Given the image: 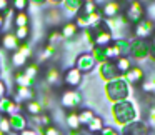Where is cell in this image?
Returning <instances> with one entry per match:
<instances>
[{"label": "cell", "instance_id": "6da1fadb", "mask_svg": "<svg viewBox=\"0 0 155 135\" xmlns=\"http://www.w3.org/2000/svg\"><path fill=\"white\" fill-rule=\"evenodd\" d=\"M110 117L114 120V123L118 128H122L140 120V112H138L137 104L132 98H127V100H122L110 105Z\"/></svg>", "mask_w": 155, "mask_h": 135}, {"label": "cell", "instance_id": "7a4b0ae2", "mask_svg": "<svg viewBox=\"0 0 155 135\" xmlns=\"http://www.w3.org/2000/svg\"><path fill=\"white\" fill-rule=\"evenodd\" d=\"M104 95L112 105V104H117V102L130 98L132 87L120 77V78H117V80H112V82L104 84Z\"/></svg>", "mask_w": 155, "mask_h": 135}, {"label": "cell", "instance_id": "3957f363", "mask_svg": "<svg viewBox=\"0 0 155 135\" xmlns=\"http://www.w3.org/2000/svg\"><path fill=\"white\" fill-rule=\"evenodd\" d=\"M152 55V40H143V38H130V58L137 64L150 60Z\"/></svg>", "mask_w": 155, "mask_h": 135}, {"label": "cell", "instance_id": "277c9868", "mask_svg": "<svg viewBox=\"0 0 155 135\" xmlns=\"http://www.w3.org/2000/svg\"><path fill=\"white\" fill-rule=\"evenodd\" d=\"M105 22H107L108 28H110L112 35H114V40H115V38L127 37L128 30L132 28L130 22L127 20V17H125L124 14L118 15V17H114V18H105Z\"/></svg>", "mask_w": 155, "mask_h": 135}, {"label": "cell", "instance_id": "5b68a950", "mask_svg": "<svg viewBox=\"0 0 155 135\" xmlns=\"http://www.w3.org/2000/svg\"><path fill=\"white\" fill-rule=\"evenodd\" d=\"M84 104V95L77 90V88H67V90L62 92L60 95V105L67 110H75L82 107Z\"/></svg>", "mask_w": 155, "mask_h": 135}, {"label": "cell", "instance_id": "8992f818", "mask_svg": "<svg viewBox=\"0 0 155 135\" xmlns=\"http://www.w3.org/2000/svg\"><path fill=\"white\" fill-rule=\"evenodd\" d=\"M132 37L143 38V40H152L155 37V20L145 17L137 25L132 27Z\"/></svg>", "mask_w": 155, "mask_h": 135}, {"label": "cell", "instance_id": "52a82bcc", "mask_svg": "<svg viewBox=\"0 0 155 135\" xmlns=\"http://www.w3.org/2000/svg\"><path fill=\"white\" fill-rule=\"evenodd\" d=\"M95 72H97L98 78H100L104 84L112 82V80H117V78L122 77V74L118 72V68H117V65H115L114 60H108V62H104V64H98L97 68H95Z\"/></svg>", "mask_w": 155, "mask_h": 135}, {"label": "cell", "instance_id": "ba28073f", "mask_svg": "<svg viewBox=\"0 0 155 135\" xmlns=\"http://www.w3.org/2000/svg\"><path fill=\"white\" fill-rule=\"evenodd\" d=\"M145 14H147V10H145L143 2H138V0L130 2V4L125 7V10H124V15L127 17V20L130 22L132 27H134V25H137L140 20H143Z\"/></svg>", "mask_w": 155, "mask_h": 135}, {"label": "cell", "instance_id": "9c48e42d", "mask_svg": "<svg viewBox=\"0 0 155 135\" xmlns=\"http://www.w3.org/2000/svg\"><path fill=\"white\" fill-rule=\"evenodd\" d=\"M125 82H127L130 87H140L145 80H147V75H145V68L142 65H134L127 74L122 75Z\"/></svg>", "mask_w": 155, "mask_h": 135}, {"label": "cell", "instance_id": "30bf717a", "mask_svg": "<svg viewBox=\"0 0 155 135\" xmlns=\"http://www.w3.org/2000/svg\"><path fill=\"white\" fill-rule=\"evenodd\" d=\"M75 67H77L84 75H88L90 72H94L95 68H97V62L92 57L90 50L82 52V54L77 55V58H75Z\"/></svg>", "mask_w": 155, "mask_h": 135}, {"label": "cell", "instance_id": "8fae6325", "mask_svg": "<svg viewBox=\"0 0 155 135\" xmlns=\"http://www.w3.org/2000/svg\"><path fill=\"white\" fill-rule=\"evenodd\" d=\"M150 125L147 123V120H137L134 123L127 125V127L118 128L120 135H150Z\"/></svg>", "mask_w": 155, "mask_h": 135}, {"label": "cell", "instance_id": "7c38bea8", "mask_svg": "<svg viewBox=\"0 0 155 135\" xmlns=\"http://www.w3.org/2000/svg\"><path fill=\"white\" fill-rule=\"evenodd\" d=\"M82 82H84V74H82L75 65H74V67H68L67 70L64 72V84L67 85L68 88L80 87Z\"/></svg>", "mask_w": 155, "mask_h": 135}, {"label": "cell", "instance_id": "4fadbf2b", "mask_svg": "<svg viewBox=\"0 0 155 135\" xmlns=\"http://www.w3.org/2000/svg\"><path fill=\"white\" fill-rule=\"evenodd\" d=\"M100 10H102L104 18L118 17V15H122V14H124V10H125L124 0H110V2H108V4H105Z\"/></svg>", "mask_w": 155, "mask_h": 135}, {"label": "cell", "instance_id": "5bb4252c", "mask_svg": "<svg viewBox=\"0 0 155 135\" xmlns=\"http://www.w3.org/2000/svg\"><path fill=\"white\" fill-rule=\"evenodd\" d=\"M20 108H24V105L17 104V102L12 100V98H8V97L0 98V112H2L5 117H12V115L17 114Z\"/></svg>", "mask_w": 155, "mask_h": 135}, {"label": "cell", "instance_id": "9a60e30c", "mask_svg": "<svg viewBox=\"0 0 155 135\" xmlns=\"http://www.w3.org/2000/svg\"><path fill=\"white\" fill-rule=\"evenodd\" d=\"M2 48H4L5 52H17V48L20 47V40L17 38V35L14 34V32H4V35H2Z\"/></svg>", "mask_w": 155, "mask_h": 135}, {"label": "cell", "instance_id": "2e32d148", "mask_svg": "<svg viewBox=\"0 0 155 135\" xmlns=\"http://www.w3.org/2000/svg\"><path fill=\"white\" fill-rule=\"evenodd\" d=\"M35 100V90L32 87H20V85H15V102L22 104V102H30Z\"/></svg>", "mask_w": 155, "mask_h": 135}, {"label": "cell", "instance_id": "e0dca14e", "mask_svg": "<svg viewBox=\"0 0 155 135\" xmlns=\"http://www.w3.org/2000/svg\"><path fill=\"white\" fill-rule=\"evenodd\" d=\"M45 82L52 87H57L58 84L64 82V75H62L60 68L55 67V65H50V67L45 70Z\"/></svg>", "mask_w": 155, "mask_h": 135}, {"label": "cell", "instance_id": "ac0fdd59", "mask_svg": "<svg viewBox=\"0 0 155 135\" xmlns=\"http://www.w3.org/2000/svg\"><path fill=\"white\" fill-rule=\"evenodd\" d=\"M8 120H10V127H12V132H24L25 128H28V120L27 117H25L22 112H17V114H14L12 117H8Z\"/></svg>", "mask_w": 155, "mask_h": 135}, {"label": "cell", "instance_id": "d6986e66", "mask_svg": "<svg viewBox=\"0 0 155 135\" xmlns=\"http://www.w3.org/2000/svg\"><path fill=\"white\" fill-rule=\"evenodd\" d=\"M44 18H45V24H47V25L55 27V25H58L62 22L64 14H62V10L58 7H50V8H47V10H45Z\"/></svg>", "mask_w": 155, "mask_h": 135}, {"label": "cell", "instance_id": "ffe728a7", "mask_svg": "<svg viewBox=\"0 0 155 135\" xmlns=\"http://www.w3.org/2000/svg\"><path fill=\"white\" fill-rule=\"evenodd\" d=\"M60 34L64 40H74V38H78V34H80V28L77 27L75 22H65L60 28Z\"/></svg>", "mask_w": 155, "mask_h": 135}, {"label": "cell", "instance_id": "44dd1931", "mask_svg": "<svg viewBox=\"0 0 155 135\" xmlns=\"http://www.w3.org/2000/svg\"><path fill=\"white\" fill-rule=\"evenodd\" d=\"M84 2H85V0H64L62 8H64L65 14L75 15V17H77V15L80 14L82 7H84Z\"/></svg>", "mask_w": 155, "mask_h": 135}, {"label": "cell", "instance_id": "7402d4cb", "mask_svg": "<svg viewBox=\"0 0 155 135\" xmlns=\"http://www.w3.org/2000/svg\"><path fill=\"white\" fill-rule=\"evenodd\" d=\"M112 44L115 45V48L118 50L120 57H130V37L124 38H115Z\"/></svg>", "mask_w": 155, "mask_h": 135}, {"label": "cell", "instance_id": "603a6c76", "mask_svg": "<svg viewBox=\"0 0 155 135\" xmlns=\"http://www.w3.org/2000/svg\"><path fill=\"white\" fill-rule=\"evenodd\" d=\"M65 123H67L68 130L82 132V125H80V120H78V112H75V110L68 112V114L65 115Z\"/></svg>", "mask_w": 155, "mask_h": 135}, {"label": "cell", "instance_id": "cb8c5ba5", "mask_svg": "<svg viewBox=\"0 0 155 135\" xmlns=\"http://www.w3.org/2000/svg\"><path fill=\"white\" fill-rule=\"evenodd\" d=\"M104 127H105V120L100 117V115H95V117L90 120V123L87 125V132L90 135H98Z\"/></svg>", "mask_w": 155, "mask_h": 135}, {"label": "cell", "instance_id": "d4e9b609", "mask_svg": "<svg viewBox=\"0 0 155 135\" xmlns=\"http://www.w3.org/2000/svg\"><path fill=\"white\" fill-rule=\"evenodd\" d=\"M24 108L32 115V117H38V115L45 114V108H44V105L40 104V100H30V102H27V104L24 105Z\"/></svg>", "mask_w": 155, "mask_h": 135}, {"label": "cell", "instance_id": "484cf974", "mask_svg": "<svg viewBox=\"0 0 155 135\" xmlns=\"http://www.w3.org/2000/svg\"><path fill=\"white\" fill-rule=\"evenodd\" d=\"M92 57L95 58V62L98 64H104V62H108V55H107V47H98V45H94L90 48Z\"/></svg>", "mask_w": 155, "mask_h": 135}, {"label": "cell", "instance_id": "4316f807", "mask_svg": "<svg viewBox=\"0 0 155 135\" xmlns=\"http://www.w3.org/2000/svg\"><path fill=\"white\" fill-rule=\"evenodd\" d=\"M14 82H15V85H20V87H32L34 88V85H35V80L27 77L22 70H17L14 74Z\"/></svg>", "mask_w": 155, "mask_h": 135}, {"label": "cell", "instance_id": "83f0119b", "mask_svg": "<svg viewBox=\"0 0 155 135\" xmlns=\"http://www.w3.org/2000/svg\"><path fill=\"white\" fill-rule=\"evenodd\" d=\"M10 62H12V67L17 68V70H20V68H24L25 65H27L28 58L25 57L24 54H20V52H14V54L10 55Z\"/></svg>", "mask_w": 155, "mask_h": 135}, {"label": "cell", "instance_id": "f1b7e54d", "mask_svg": "<svg viewBox=\"0 0 155 135\" xmlns=\"http://www.w3.org/2000/svg\"><path fill=\"white\" fill-rule=\"evenodd\" d=\"M115 65H117L118 72L124 75V74H127V72L130 70L135 64H134V60H132L130 57H120V58H117V60H115Z\"/></svg>", "mask_w": 155, "mask_h": 135}, {"label": "cell", "instance_id": "f546056e", "mask_svg": "<svg viewBox=\"0 0 155 135\" xmlns=\"http://www.w3.org/2000/svg\"><path fill=\"white\" fill-rule=\"evenodd\" d=\"M57 54V45H52V44H47L45 48L42 50V54L38 55V64H44V62L54 58V55Z\"/></svg>", "mask_w": 155, "mask_h": 135}, {"label": "cell", "instance_id": "4dcf8cb0", "mask_svg": "<svg viewBox=\"0 0 155 135\" xmlns=\"http://www.w3.org/2000/svg\"><path fill=\"white\" fill-rule=\"evenodd\" d=\"M28 24H30V15H28V12H15V17H14L15 28L27 27Z\"/></svg>", "mask_w": 155, "mask_h": 135}, {"label": "cell", "instance_id": "1f68e13d", "mask_svg": "<svg viewBox=\"0 0 155 135\" xmlns=\"http://www.w3.org/2000/svg\"><path fill=\"white\" fill-rule=\"evenodd\" d=\"M24 72L27 77H30L32 80H37V77H38V72H40V67H38V62H30V64H27L24 67Z\"/></svg>", "mask_w": 155, "mask_h": 135}, {"label": "cell", "instance_id": "d6a6232c", "mask_svg": "<svg viewBox=\"0 0 155 135\" xmlns=\"http://www.w3.org/2000/svg\"><path fill=\"white\" fill-rule=\"evenodd\" d=\"M94 117H95V112L92 110V108H82V110L78 112V120H80V125H82V127H84V125L87 127Z\"/></svg>", "mask_w": 155, "mask_h": 135}, {"label": "cell", "instance_id": "836d02e7", "mask_svg": "<svg viewBox=\"0 0 155 135\" xmlns=\"http://www.w3.org/2000/svg\"><path fill=\"white\" fill-rule=\"evenodd\" d=\"M98 10V5L95 4L94 0H85L84 2V7H82L80 10V15H85V17H88V15H92L94 12Z\"/></svg>", "mask_w": 155, "mask_h": 135}, {"label": "cell", "instance_id": "e575fe53", "mask_svg": "<svg viewBox=\"0 0 155 135\" xmlns=\"http://www.w3.org/2000/svg\"><path fill=\"white\" fill-rule=\"evenodd\" d=\"M10 7L14 8L15 12H27V8L30 7V4H28V0H12Z\"/></svg>", "mask_w": 155, "mask_h": 135}, {"label": "cell", "instance_id": "d590c367", "mask_svg": "<svg viewBox=\"0 0 155 135\" xmlns=\"http://www.w3.org/2000/svg\"><path fill=\"white\" fill-rule=\"evenodd\" d=\"M14 34L17 35V38L20 40V44H22V40H27V38L30 37V25H27V27H18V28H15Z\"/></svg>", "mask_w": 155, "mask_h": 135}, {"label": "cell", "instance_id": "8d00e7d4", "mask_svg": "<svg viewBox=\"0 0 155 135\" xmlns=\"http://www.w3.org/2000/svg\"><path fill=\"white\" fill-rule=\"evenodd\" d=\"M60 40H64L62 38V34H60V30H50L48 32V35H47V44H52V45H57Z\"/></svg>", "mask_w": 155, "mask_h": 135}, {"label": "cell", "instance_id": "74e56055", "mask_svg": "<svg viewBox=\"0 0 155 135\" xmlns=\"http://www.w3.org/2000/svg\"><path fill=\"white\" fill-rule=\"evenodd\" d=\"M75 24H77V27L80 28V30H85V28H90V22H88V18L85 17V15H80L78 14L77 17H75Z\"/></svg>", "mask_w": 155, "mask_h": 135}, {"label": "cell", "instance_id": "f35d334b", "mask_svg": "<svg viewBox=\"0 0 155 135\" xmlns=\"http://www.w3.org/2000/svg\"><path fill=\"white\" fill-rule=\"evenodd\" d=\"M147 123L150 125L152 130H155V104L148 107V112H147Z\"/></svg>", "mask_w": 155, "mask_h": 135}, {"label": "cell", "instance_id": "ab89813d", "mask_svg": "<svg viewBox=\"0 0 155 135\" xmlns=\"http://www.w3.org/2000/svg\"><path fill=\"white\" fill-rule=\"evenodd\" d=\"M0 132H4L5 135L12 133V127H10V120H8V117L0 118Z\"/></svg>", "mask_w": 155, "mask_h": 135}, {"label": "cell", "instance_id": "60d3db41", "mask_svg": "<svg viewBox=\"0 0 155 135\" xmlns=\"http://www.w3.org/2000/svg\"><path fill=\"white\" fill-rule=\"evenodd\" d=\"M20 54H24L27 58H30L32 57V54H34V48H32V45H28V44H20V47L17 48Z\"/></svg>", "mask_w": 155, "mask_h": 135}, {"label": "cell", "instance_id": "b9f144b4", "mask_svg": "<svg viewBox=\"0 0 155 135\" xmlns=\"http://www.w3.org/2000/svg\"><path fill=\"white\" fill-rule=\"evenodd\" d=\"M44 135H62V133L55 125H48V127L44 128Z\"/></svg>", "mask_w": 155, "mask_h": 135}, {"label": "cell", "instance_id": "7bdbcfd3", "mask_svg": "<svg viewBox=\"0 0 155 135\" xmlns=\"http://www.w3.org/2000/svg\"><path fill=\"white\" fill-rule=\"evenodd\" d=\"M28 4H30V7L40 8V7H44V5L48 4V0H28Z\"/></svg>", "mask_w": 155, "mask_h": 135}, {"label": "cell", "instance_id": "ee69618b", "mask_svg": "<svg viewBox=\"0 0 155 135\" xmlns=\"http://www.w3.org/2000/svg\"><path fill=\"white\" fill-rule=\"evenodd\" d=\"M7 84H5V80L4 78H0V98H4V97H7Z\"/></svg>", "mask_w": 155, "mask_h": 135}, {"label": "cell", "instance_id": "f6af8a7d", "mask_svg": "<svg viewBox=\"0 0 155 135\" xmlns=\"http://www.w3.org/2000/svg\"><path fill=\"white\" fill-rule=\"evenodd\" d=\"M8 7H10V2L8 0H0V14H4Z\"/></svg>", "mask_w": 155, "mask_h": 135}, {"label": "cell", "instance_id": "bcb514c9", "mask_svg": "<svg viewBox=\"0 0 155 135\" xmlns=\"http://www.w3.org/2000/svg\"><path fill=\"white\" fill-rule=\"evenodd\" d=\"M18 135H38L37 130H34V128H25L24 132H20Z\"/></svg>", "mask_w": 155, "mask_h": 135}, {"label": "cell", "instance_id": "7dc6e473", "mask_svg": "<svg viewBox=\"0 0 155 135\" xmlns=\"http://www.w3.org/2000/svg\"><path fill=\"white\" fill-rule=\"evenodd\" d=\"M48 4H50L52 7H58V5L64 4V0H48Z\"/></svg>", "mask_w": 155, "mask_h": 135}, {"label": "cell", "instance_id": "c3c4849f", "mask_svg": "<svg viewBox=\"0 0 155 135\" xmlns=\"http://www.w3.org/2000/svg\"><path fill=\"white\" fill-rule=\"evenodd\" d=\"M147 80H148V82H150V84H152V87H153V90H155V72H153V74H152V75H150V77H148V78H147Z\"/></svg>", "mask_w": 155, "mask_h": 135}, {"label": "cell", "instance_id": "681fc988", "mask_svg": "<svg viewBox=\"0 0 155 135\" xmlns=\"http://www.w3.org/2000/svg\"><path fill=\"white\" fill-rule=\"evenodd\" d=\"M94 2H95L97 5H102V7H104V5H105V4H108L110 0H94Z\"/></svg>", "mask_w": 155, "mask_h": 135}, {"label": "cell", "instance_id": "f907efd6", "mask_svg": "<svg viewBox=\"0 0 155 135\" xmlns=\"http://www.w3.org/2000/svg\"><path fill=\"white\" fill-rule=\"evenodd\" d=\"M4 24H5V17H4V14H0V30L4 28Z\"/></svg>", "mask_w": 155, "mask_h": 135}, {"label": "cell", "instance_id": "816d5d0a", "mask_svg": "<svg viewBox=\"0 0 155 135\" xmlns=\"http://www.w3.org/2000/svg\"><path fill=\"white\" fill-rule=\"evenodd\" d=\"M67 135H82V132H77V130H68Z\"/></svg>", "mask_w": 155, "mask_h": 135}, {"label": "cell", "instance_id": "f5cc1de1", "mask_svg": "<svg viewBox=\"0 0 155 135\" xmlns=\"http://www.w3.org/2000/svg\"><path fill=\"white\" fill-rule=\"evenodd\" d=\"M124 2H127V4H130V2H135V0H124ZM138 2H143V0H138Z\"/></svg>", "mask_w": 155, "mask_h": 135}, {"label": "cell", "instance_id": "db71d44e", "mask_svg": "<svg viewBox=\"0 0 155 135\" xmlns=\"http://www.w3.org/2000/svg\"><path fill=\"white\" fill-rule=\"evenodd\" d=\"M0 135H5V133H4V132H0Z\"/></svg>", "mask_w": 155, "mask_h": 135}, {"label": "cell", "instance_id": "11a10c76", "mask_svg": "<svg viewBox=\"0 0 155 135\" xmlns=\"http://www.w3.org/2000/svg\"><path fill=\"white\" fill-rule=\"evenodd\" d=\"M153 100H155V94H153Z\"/></svg>", "mask_w": 155, "mask_h": 135}, {"label": "cell", "instance_id": "9f6ffc18", "mask_svg": "<svg viewBox=\"0 0 155 135\" xmlns=\"http://www.w3.org/2000/svg\"><path fill=\"white\" fill-rule=\"evenodd\" d=\"M0 74H2V70H0Z\"/></svg>", "mask_w": 155, "mask_h": 135}, {"label": "cell", "instance_id": "6f0895ef", "mask_svg": "<svg viewBox=\"0 0 155 135\" xmlns=\"http://www.w3.org/2000/svg\"><path fill=\"white\" fill-rule=\"evenodd\" d=\"M98 135H100V133H98Z\"/></svg>", "mask_w": 155, "mask_h": 135}, {"label": "cell", "instance_id": "680465c9", "mask_svg": "<svg viewBox=\"0 0 155 135\" xmlns=\"http://www.w3.org/2000/svg\"><path fill=\"white\" fill-rule=\"evenodd\" d=\"M150 135H152V133H150Z\"/></svg>", "mask_w": 155, "mask_h": 135}]
</instances>
